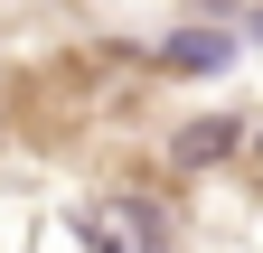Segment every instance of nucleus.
Returning a JSON list of instances; mask_svg holds the SVG:
<instances>
[{"instance_id": "obj_1", "label": "nucleus", "mask_w": 263, "mask_h": 253, "mask_svg": "<svg viewBox=\"0 0 263 253\" xmlns=\"http://www.w3.org/2000/svg\"><path fill=\"white\" fill-rule=\"evenodd\" d=\"M226 56H235V38H226V28H179V38L160 47V75H216Z\"/></svg>"}]
</instances>
